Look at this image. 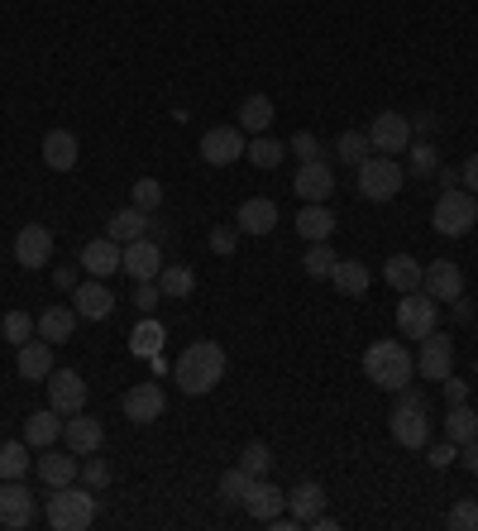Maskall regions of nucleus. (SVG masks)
I'll return each instance as SVG.
<instances>
[{"mask_svg":"<svg viewBox=\"0 0 478 531\" xmlns=\"http://www.w3.org/2000/svg\"><path fill=\"white\" fill-rule=\"evenodd\" d=\"M173 378H177V388H182L187 398L216 393L220 378H225V350H220L216 340H196V345H187V350L177 354Z\"/></svg>","mask_w":478,"mask_h":531,"instance_id":"1","label":"nucleus"},{"mask_svg":"<svg viewBox=\"0 0 478 531\" xmlns=\"http://www.w3.org/2000/svg\"><path fill=\"white\" fill-rule=\"evenodd\" d=\"M416 374V354L407 345H397V340H373L369 350H364V378H369L373 388H383V393H402Z\"/></svg>","mask_w":478,"mask_h":531,"instance_id":"2","label":"nucleus"},{"mask_svg":"<svg viewBox=\"0 0 478 531\" xmlns=\"http://www.w3.org/2000/svg\"><path fill=\"white\" fill-rule=\"evenodd\" d=\"M96 522V498L87 484L48 488V527L53 531H87Z\"/></svg>","mask_w":478,"mask_h":531,"instance_id":"3","label":"nucleus"},{"mask_svg":"<svg viewBox=\"0 0 478 531\" xmlns=\"http://www.w3.org/2000/svg\"><path fill=\"white\" fill-rule=\"evenodd\" d=\"M402 182H407V168L397 163L392 154H369L359 163V197L364 201H392L402 192Z\"/></svg>","mask_w":478,"mask_h":531,"instance_id":"4","label":"nucleus"},{"mask_svg":"<svg viewBox=\"0 0 478 531\" xmlns=\"http://www.w3.org/2000/svg\"><path fill=\"white\" fill-rule=\"evenodd\" d=\"M431 225L435 235H445V240H459V235H469L478 225V197L474 192H440V201H435L431 211Z\"/></svg>","mask_w":478,"mask_h":531,"instance_id":"5","label":"nucleus"},{"mask_svg":"<svg viewBox=\"0 0 478 531\" xmlns=\"http://www.w3.org/2000/svg\"><path fill=\"white\" fill-rule=\"evenodd\" d=\"M431 331H440V307H435L431 292H402V302H397V335H407V340H426Z\"/></svg>","mask_w":478,"mask_h":531,"instance_id":"6","label":"nucleus"},{"mask_svg":"<svg viewBox=\"0 0 478 531\" xmlns=\"http://www.w3.org/2000/svg\"><path fill=\"white\" fill-rule=\"evenodd\" d=\"M249 149V134L239 130V125H216V130L201 134V163H211V168H230L239 163Z\"/></svg>","mask_w":478,"mask_h":531,"instance_id":"7","label":"nucleus"},{"mask_svg":"<svg viewBox=\"0 0 478 531\" xmlns=\"http://www.w3.org/2000/svg\"><path fill=\"white\" fill-rule=\"evenodd\" d=\"M369 139H373V154H407V144H412V115H397V111H378L369 125Z\"/></svg>","mask_w":478,"mask_h":531,"instance_id":"8","label":"nucleus"},{"mask_svg":"<svg viewBox=\"0 0 478 531\" xmlns=\"http://www.w3.org/2000/svg\"><path fill=\"white\" fill-rule=\"evenodd\" d=\"M416 374L426 378V383H440V378L455 374V340L440 331L426 335V340H421V354H416Z\"/></svg>","mask_w":478,"mask_h":531,"instance_id":"9","label":"nucleus"},{"mask_svg":"<svg viewBox=\"0 0 478 531\" xmlns=\"http://www.w3.org/2000/svg\"><path fill=\"white\" fill-rule=\"evenodd\" d=\"M392 441L402 445V450H421V445L431 441V412L426 407H407V402H397L392 407Z\"/></svg>","mask_w":478,"mask_h":531,"instance_id":"10","label":"nucleus"},{"mask_svg":"<svg viewBox=\"0 0 478 531\" xmlns=\"http://www.w3.org/2000/svg\"><path fill=\"white\" fill-rule=\"evenodd\" d=\"M44 383H48V407H53V412L72 417V412H82V407H87V383H82L77 369H53Z\"/></svg>","mask_w":478,"mask_h":531,"instance_id":"11","label":"nucleus"},{"mask_svg":"<svg viewBox=\"0 0 478 531\" xmlns=\"http://www.w3.org/2000/svg\"><path fill=\"white\" fill-rule=\"evenodd\" d=\"M34 512H39V503H34V493L20 479H0V527L20 531L34 522Z\"/></svg>","mask_w":478,"mask_h":531,"instance_id":"12","label":"nucleus"},{"mask_svg":"<svg viewBox=\"0 0 478 531\" xmlns=\"http://www.w3.org/2000/svg\"><path fill=\"white\" fill-rule=\"evenodd\" d=\"M120 273H130L134 283H158V273H163V249L158 240H130L125 244V259H120Z\"/></svg>","mask_w":478,"mask_h":531,"instance_id":"13","label":"nucleus"},{"mask_svg":"<svg viewBox=\"0 0 478 531\" xmlns=\"http://www.w3.org/2000/svg\"><path fill=\"white\" fill-rule=\"evenodd\" d=\"M63 441H67L72 455H82V460H87V455H96V450L106 445V431H101V421L87 417V407H82V412H72V417L63 421Z\"/></svg>","mask_w":478,"mask_h":531,"instance_id":"14","label":"nucleus"},{"mask_svg":"<svg viewBox=\"0 0 478 531\" xmlns=\"http://www.w3.org/2000/svg\"><path fill=\"white\" fill-rule=\"evenodd\" d=\"M53 259V230L48 225H24L20 235H15V264L20 268H48Z\"/></svg>","mask_w":478,"mask_h":531,"instance_id":"15","label":"nucleus"},{"mask_svg":"<svg viewBox=\"0 0 478 531\" xmlns=\"http://www.w3.org/2000/svg\"><path fill=\"white\" fill-rule=\"evenodd\" d=\"M292 192H297L302 201H330V192H335V168H330L326 158L302 163L297 177H292Z\"/></svg>","mask_w":478,"mask_h":531,"instance_id":"16","label":"nucleus"},{"mask_svg":"<svg viewBox=\"0 0 478 531\" xmlns=\"http://www.w3.org/2000/svg\"><path fill=\"white\" fill-rule=\"evenodd\" d=\"M421 292H431L435 302H455L464 297V268L455 259H431L426 278H421Z\"/></svg>","mask_w":478,"mask_h":531,"instance_id":"17","label":"nucleus"},{"mask_svg":"<svg viewBox=\"0 0 478 531\" xmlns=\"http://www.w3.org/2000/svg\"><path fill=\"white\" fill-rule=\"evenodd\" d=\"M120 259H125V244H115L110 235H101V240H87V244H82V254H77V268H87L91 278H110V273H120Z\"/></svg>","mask_w":478,"mask_h":531,"instance_id":"18","label":"nucleus"},{"mask_svg":"<svg viewBox=\"0 0 478 531\" xmlns=\"http://www.w3.org/2000/svg\"><path fill=\"white\" fill-rule=\"evenodd\" d=\"M72 307H77V316H87V321H106L110 311H115V292L106 288V278H87V283L72 288Z\"/></svg>","mask_w":478,"mask_h":531,"instance_id":"19","label":"nucleus"},{"mask_svg":"<svg viewBox=\"0 0 478 531\" xmlns=\"http://www.w3.org/2000/svg\"><path fill=\"white\" fill-rule=\"evenodd\" d=\"M239 508L249 512L254 522H273V517L287 508V493L278 484H268V474H263V479L249 484V493H244V503H239Z\"/></svg>","mask_w":478,"mask_h":531,"instance_id":"20","label":"nucleus"},{"mask_svg":"<svg viewBox=\"0 0 478 531\" xmlns=\"http://www.w3.org/2000/svg\"><path fill=\"white\" fill-rule=\"evenodd\" d=\"M168 412V398H163V388L158 383H134L130 393H125V417L139 421V426H149Z\"/></svg>","mask_w":478,"mask_h":531,"instance_id":"21","label":"nucleus"},{"mask_svg":"<svg viewBox=\"0 0 478 531\" xmlns=\"http://www.w3.org/2000/svg\"><path fill=\"white\" fill-rule=\"evenodd\" d=\"M39 479H44V488L77 484V479H82V455H72V450H53V445H48L44 460H39Z\"/></svg>","mask_w":478,"mask_h":531,"instance_id":"22","label":"nucleus"},{"mask_svg":"<svg viewBox=\"0 0 478 531\" xmlns=\"http://www.w3.org/2000/svg\"><path fill=\"white\" fill-rule=\"evenodd\" d=\"M239 230L244 235H273L278 230V201H268V197L239 201Z\"/></svg>","mask_w":478,"mask_h":531,"instance_id":"23","label":"nucleus"},{"mask_svg":"<svg viewBox=\"0 0 478 531\" xmlns=\"http://www.w3.org/2000/svg\"><path fill=\"white\" fill-rule=\"evenodd\" d=\"M15 369H20V378H29V383H44V378L53 374V345H48L44 335H39V340H24Z\"/></svg>","mask_w":478,"mask_h":531,"instance_id":"24","label":"nucleus"},{"mask_svg":"<svg viewBox=\"0 0 478 531\" xmlns=\"http://www.w3.org/2000/svg\"><path fill=\"white\" fill-rule=\"evenodd\" d=\"M297 235H302L306 244L330 240V235H335V216H330L326 201H306L302 211H297Z\"/></svg>","mask_w":478,"mask_h":531,"instance_id":"25","label":"nucleus"},{"mask_svg":"<svg viewBox=\"0 0 478 531\" xmlns=\"http://www.w3.org/2000/svg\"><path fill=\"white\" fill-rule=\"evenodd\" d=\"M321 508H326V488L311 484V479H306V484H297L292 493H287V512H292V517H297L302 527H311V522L321 517Z\"/></svg>","mask_w":478,"mask_h":531,"instance_id":"26","label":"nucleus"},{"mask_svg":"<svg viewBox=\"0 0 478 531\" xmlns=\"http://www.w3.org/2000/svg\"><path fill=\"white\" fill-rule=\"evenodd\" d=\"M44 163L53 173H72L77 168V134L72 130H48L44 134Z\"/></svg>","mask_w":478,"mask_h":531,"instance_id":"27","label":"nucleus"},{"mask_svg":"<svg viewBox=\"0 0 478 531\" xmlns=\"http://www.w3.org/2000/svg\"><path fill=\"white\" fill-rule=\"evenodd\" d=\"M24 441L34 445V450H48V445H58V441H63V412H53V407L34 412V417L24 421Z\"/></svg>","mask_w":478,"mask_h":531,"instance_id":"28","label":"nucleus"},{"mask_svg":"<svg viewBox=\"0 0 478 531\" xmlns=\"http://www.w3.org/2000/svg\"><path fill=\"white\" fill-rule=\"evenodd\" d=\"M149 211H139V206H125V211H115V216H110L106 221V235L115 244H130V240H144V235H149Z\"/></svg>","mask_w":478,"mask_h":531,"instance_id":"29","label":"nucleus"},{"mask_svg":"<svg viewBox=\"0 0 478 531\" xmlns=\"http://www.w3.org/2000/svg\"><path fill=\"white\" fill-rule=\"evenodd\" d=\"M383 278H388V288H397V292H416L421 278H426V264H416L412 254H388Z\"/></svg>","mask_w":478,"mask_h":531,"instance_id":"30","label":"nucleus"},{"mask_svg":"<svg viewBox=\"0 0 478 531\" xmlns=\"http://www.w3.org/2000/svg\"><path fill=\"white\" fill-rule=\"evenodd\" d=\"M330 283H335V292H345V297H364L373 283V273H369V264H359V259H335Z\"/></svg>","mask_w":478,"mask_h":531,"instance_id":"31","label":"nucleus"},{"mask_svg":"<svg viewBox=\"0 0 478 531\" xmlns=\"http://www.w3.org/2000/svg\"><path fill=\"white\" fill-rule=\"evenodd\" d=\"M77 307H48L44 316H39V335H44L48 345H67L72 340V331H77Z\"/></svg>","mask_w":478,"mask_h":531,"instance_id":"32","label":"nucleus"},{"mask_svg":"<svg viewBox=\"0 0 478 531\" xmlns=\"http://www.w3.org/2000/svg\"><path fill=\"white\" fill-rule=\"evenodd\" d=\"M273 101L263 96V91H254V96H244V106H239V130L244 134H268V125H273Z\"/></svg>","mask_w":478,"mask_h":531,"instance_id":"33","label":"nucleus"},{"mask_svg":"<svg viewBox=\"0 0 478 531\" xmlns=\"http://www.w3.org/2000/svg\"><path fill=\"white\" fill-rule=\"evenodd\" d=\"M445 441H455V445L478 441V412L469 407V402L450 407V417H445Z\"/></svg>","mask_w":478,"mask_h":531,"instance_id":"34","label":"nucleus"},{"mask_svg":"<svg viewBox=\"0 0 478 531\" xmlns=\"http://www.w3.org/2000/svg\"><path fill=\"white\" fill-rule=\"evenodd\" d=\"M244 158H249L254 168L268 173V168H278V163L287 158V144H283V139H273V134H254V139H249V149H244Z\"/></svg>","mask_w":478,"mask_h":531,"instance_id":"35","label":"nucleus"},{"mask_svg":"<svg viewBox=\"0 0 478 531\" xmlns=\"http://www.w3.org/2000/svg\"><path fill=\"white\" fill-rule=\"evenodd\" d=\"M168 345V331H163V321H153V316H144L139 326L130 331V350L139 354V359H149V354H158Z\"/></svg>","mask_w":478,"mask_h":531,"instance_id":"36","label":"nucleus"},{"mask_svg":"<svg viewBox=\"0 0 478 531\" xmlns=\"http://www.w3.org/2000/svg\"><path fill=\"white\" fill-rule=\"evenodd\" d=\"M29 450H34L29 441H5V445H0V479H24L29 465H34V460H29Z\"/></svg>","mask_w":478,"mask_h":531,"instance_id":"37","label":"nucleus"},{"mask_svg":"<svg viewBox=\"0 0 478 531\" xmlns=\"http://www.w3.org/2000/svg\"><path fill=\"white\" fill-rule=\"evenodd\" d=\"M335 154H340V163H345V168H359V163L373 154L369 130H345V134H340V144H335Z\"/></svg>","mask_w":478,"mask_h":531,"instance_id":"38","label":"nucleus"},{"mask_svg":"<svg viewBox=\"0 0 478 531\" xmlns=\"http://www.w3.org/2000/svg\"><path fill=\"white\" fill-rule=\"evenodd\" d=\"M302 268H306V278H330V273H335V249H330V240L306 244Z\"/></svg>","mask_w":478,"mask_h":531,"instance_id":"39","label":"nucleus"},{"mask_svg":"<svg viewBox=\"0 0 478 531\" xmlns=\"http://www.w3.org/2000/svg\"><path fill=\"white\" fill-rule=\"evenodd\" d=\"M158 288H163V297H192L196 292V273L187 264H173L158 273Z\"/></svg>","mask_w":478,"mask_h":531,"instance_id":"40","label":"nucleus"},{"mask_svg":"<svg viewBox=\"0 0 478 531\" xmlns=\"http://www.w3.org/2000/svg\"><path fill=\"white\" fill-rule=\"evenodd\" d=\"M407 168H412L416 177L440 173V154H435L431 139H412V144H407Z\"/></svg>","mask_w":478,"mask_h":531,"instance_id":"41","label":"nucleus"},{"mask_svg":"<svg viewBox=\"0 0 478 531\" xmlns=\"http://www.w3.org/2000/svg\"><path fill=\"white\" fill-rule=\"evenodd\" d=\"M34 331H39V321L29 311H5V321H0L5 345H24V340H34Z\"/></svg>","mask_w":478,"mask_h":531,"instance_id":"42","label":"nucleus"},{"mask_svg":"<svg viewBox=\"0 0 478 531\" xmlns=\"http://www.w3.org/2000/svg\"><path fill=\"white\" fill-rule=\"evenodd\" d=\"M249 484H254V474H249V469H225V474H220V503H230V508H235V503H244V493H249Z\"/></svg>","mask_w":478,"mask_h":531,"instance_id":"43","label":"nucleus"},{"mask_svg":"<svg viewBox=\"0 0 478 531\" xmlns=\"http://www.w3.org/2000/svg\"><path fill=\"white\" fill-rule=\"evenodd\" d=\"M239 469H249L254 479H263V474L273 469V450H268L263 441H249L244 450H239Z\"/></svg>","mask_w":478,"mask_h":531,"instance_id":"44","label":"nucleus"},{"mask_svg":"<svg viewBox=\"0 0 478 531\" xmlns=\"http://www.w3.org/2000/svg\"><path fill=\"white\" fill-rule=\"evenodd\" d=\"M134 206L153 216V211L163 206V182H158V177H139V182H134Z\"/></svg>","mask_w":478,"mask_h":531,"instance_id":"45","label":"nucleus"},{"mask_svg":"<svg viewBox=\"0 0 478 531\" xmlns=\"http://www.w3.org/2000/svg\"><path fill=\"white\" fill-rule=\"evenodd\" d=\"M445 522H450L455 531H478V503H474V498H459Z\"/></svg>","mask_w":478,"mask_h":531,"instance_id":"46","label":"nucleus"},{"mask_svg":"<svg viewBox=\"0 0 478 531\" xmlns=\"http://www.w3.org/2000/svg\"><path fill=\"white\" fill-rule=\"evenodd\" d=\"M287 154H297L302 163H311V158H321V139L311 130H297L292 139H287Z\"/></svg>","mask_w":478,"mask_h":531,"instance_id":"47","label":"nucleus"},{"mask_svg":"<svg viewBox=\"0 0 478 531\" xmlns=\"http://www.w3.org/2000/svg\"><path fill=\"white\" fill-rule=\"evenodd\" d=\"M82 484H87L91 493H101V488L110 484V465H106V460H91V455H87V465H82Z\"/></svg>","mask_w":478,"mask_h":531,"instance_id":"48","label":"nucleus"},{"mask_svg":"<svg viewBox=\"0 0 478 531\" xmlns=\"http://www.w3.org/2000/svg\"><path fill=\"white\" fill-rule=\"evenodd\" d=\"M235 244H239V230H230V225H216V230H211V249H216V254H235Z\"/></svg>","mask_w":478,"mask_h":531,"instance_id":"49","label":"nucleus"},{"mask_svg":"<svg viewBox=\"0 0 478 531\" xmlns=\"http://www.w3.org/2000/svg\"><path fill=\"white\" fill-rule=\"evenodd\" d=\"M459 460V445L455 441H440V445H431V469H450Z\"/></svg>","mask_w":478,"mask_h":531,"instance_id":"50","label":"nucleus"},{"mask_svg":"<svg viewBox=\"0 0 478 531\" xmlns=\"http://www.w3.org/2000/svg\"><path fill=\"white\" fill-rule=\"evenodd\" d=\"M440 383H445V402H450V407H459V402H469V378H440Z\"/></svg>","mask_w":478,"mask_h":531,"instance_id":"51","label":"nucleus"},{"mask_svg":"<svg viewBox=\"0 0 478 531\" xmlns=\"http://www.w3.org/2000/svg\"><path fill=\"white\" fill-rule=\"evenodd\" d=\"M158 297H163V288H158V283H139V288H134V307L153 311V307H158Z\"/></svg>","mask_w":478,"mask_h":531,"instance_id":"52","label":"nucleus"},{"mask_svg":"<svg viewBox=\"0 0 478 531\" xmlns=\"http://www.w3.org/2000/svg\"><path fill=\"white\" fill-rule=\"evenodd\" d=\"M435 130H440V115H435V111L412 115V134H416V139H431Z\"/></svg>","mask_w":478,"mask_h":531,"instance_id":"53","label":"nucleus"},{"mask_svg":"<svg viewBox=\"0 0 478 531\" xmlns=\"http://www.w3.org/2000/svg\"><path fill=\"white\" fill-rule=\"evenodd\" d=\"M450 316H455V326H469V321H474V302H469V297H455V302H450Z\"/></svg>","mask_w":478,"mask_h":531,"instance_id":"54","label":"nucleus"},{"mask_svg":"<svg viewBox=\"0 0 478 531\" xmlns=\"http://www.w3.org/2000/svg\"><path fill=\"white\" fill-rule=\"evenodd\" d=\"M459 182H464L469 192H478V154L464 158V168H459Z\"/></svg>","mask_w":478,"mask_h":531,"instance_id":"55","label":"nucleus"},{"mask_svg":"<svg viewBox=\"0 0 478 531\" xmlns=\"http://www.w3.org/2000/svg\"><path fill=\"white\" fill-rule=\"evenodd\" d=\"M459 465L469 469V474H478V441H469V445H459Z\"/></svg>","mask_w":478,"mask_h":531,"instance_id":"56","label":"nucleus"},{"mask_svg":"<svg viewBox=\"0 0 478 531\" xmlns=\"http://www.w3.org/2000/svg\"><path fill=\"white\" fill-rule=\"evenodd\" d=\"M53 283H58L63 292H72L77 283H82V278H77V268H53Z\"/></svg>","mask_w":478,"mask_h":531,"instance_id":"57","label":"nucleus"},{"mask_svg":"<svg viewBox=\"0 0 478 531\" xmlns=\"http://www.w3.org/2000/svg\"><path fill=\"white\" fill-rule=\"evenodd\" d=\"M474 374H478V364H474Z\"/></svg>","mask_w":478,"mask_h":531,"instance_id":"58","label":"nucleus"}]
</instances>
